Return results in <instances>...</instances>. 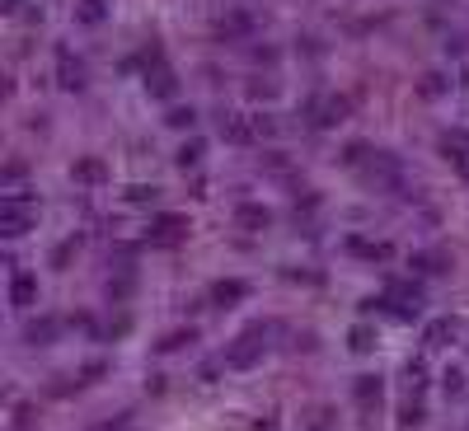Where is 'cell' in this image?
<instances>
[{
	"mask_svg": "<svg viewBox=\"0 0 469 431\" xmlns=\"http://www.w3.org/2000/svg\"><path fill=\"white\" fill-rule=\"evenodd\" d=\"M267 338H272V328H267V323H249V328H244V333H239V338L230 342V352H225V361H230V366H249L253 356L263 352L267 347Z\"/></svg>",
	"mask_w": 469,
	"mask_h": 431,
	"instance_id": "cell-1",
	"label": "cell"
},
{
	"mask_svg": "<svg viewBox=\"0 0 469 431\" xmlns=\"http://www.w3.org/2000/svg\"><path fill=\"white\" fill-rule=\"evenodd\" d=\"M29 225H33V202H29V192L0 202V234H24Z\"/></svg>",
	"mask_w": 469,
	"mask_h": 431,
	"instance_id": "cell-2",
	"label": "cell"
},
{
	"mask_svg": "<svg viewBox=\"0 0 469 431\" xmlns=\"http://www.w3.org/2000/svg\"><path fill=\"white\" fill-rule=\"evenodd\" d=\"M178 234H183V220H178V216H160L150 239H155V244H169V239H178Z\"/></svg>",
	"mask_w": 469,
	"mask_h": 431,
	"instance_id": "cell-3",
	"label": "cell"
},
{
	"mask_svg": "<svg viewBox=\"0 0 469 431\" xmlns=\"http://www.w3.org/2000/svg\"><path fill=\"white\" fill-rule=\"evenodd\" d=\"M446 155H451L455 164H460V174L469 178V132L465 136H446Z\"/></svg>",
	"mask_w": 469,
	"mask_h": 431,
	"instance_id": "cell-4",
	"label": "cell"
},
{
	"mask_svg": "<svg viewBox=\"0 0 469 431\" xmlns=\"http://www.w3.org/2000/svg\"><path fill=\"white\" fill-rule=\"evenodd\" d=\"M441 342H455V323L451 319H437L427 328V347H441Z\"/></svg>",
	"mask_w": 469,
	"mask_h": 431,
	"instance_id": "cell-5",
	"label": "cell"
},
{
	"mask_svg": "<svg viewBox=\"0 0 469 431\" xmlns=\"http://www.w3.org/2000/svg\"><path fill=\"white\" fill-rule=\"evenodd\" d=\"M239 295H244V281H216V295H211V300H216V305H234Z\"/></svg>",
	"mask_w": 469,
	"mask_h": 431,
	"instance_id": "cell-6",
	"label": "cell"
},
{
	"mask_svg": "<svg viewBox=\"0 0 469 431\" xmlns=\"http://www.w3.org/2000/svg\"><path fill=\"white\" fill-rule=\"evenodd\" d=\"M33 300V281L29 277H15V305H29Z\"/></svg>",
	"mask_w": 469,
	"mask_h": 431,
	"instance_id": "cell-7",
	"label": "cell"
},
{
	"mask_svg": "<svg viewBox=\"0 0 469 431\" xmlns=\"http://www.w3.org/2000/svg\"><path fill=\"white\" fill-rule=\"evenodd\" d=\"M357 394H361V399H371V394H380V380H371V375H366V380H357Z\"/></svg>",
	"mask_w": 469,
	"mask_h": 431,
	"instance_id": "cell-8",
	"label": "cell"
},
{
	"mask_svg": "<svg viewBox=\"0 0 469 431\" xmlns=\"http://www.w3.org/2000/svg\"><path fill=\"white\" fill-rule=\"evenodd\" d=\"M80 174H85L80 183H99V164H94V160H85V164H80Z\"/></svg>",
	"mask_w": 469,
	"mask_h": 431,
	"instance_id": "cell-9",
	"label": "cell"
}]
</instances>
